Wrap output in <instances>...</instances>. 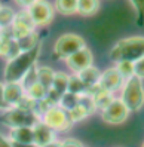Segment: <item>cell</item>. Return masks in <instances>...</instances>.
Returning <instances> with one entry per match:
<instances>
[{"instance_id": "obj_23", "label": "cell", "mask_w": 144, "mask_h": 147, "mask_svg": "<svg viewBox=\"0 0 144 147\" xmlns=\"http://www.w3.org/2000/svg\"><path fill=\"white\" fill-rule=\"evenodd\" d=\"M16 42H18V45H20L21 52H24V51H30L34 46H37L40 43V39L37 36V33L34 31V33H31V34H28V36H25V37L16 39Z\"/></svg>"}, {"instance_id": "obj_20", "label": "cell", "mask_w": 144, "mask_h": 147, "mask_svg": "<svg viewBox=\"0 0 144 147\" xmlns=\"http://www.w3.org/2000/svg\"><path fill=\"white\" fill-rule=\"evenodd\" d=\"M54 9L63 15L77 13V0H55Z\"/></svg>"}, {"instance_id": "obj_27", "label": "cell", "mask_w": 144, "mask_h": 147, "mask_svg": "<svg viewBox=\"0 0 144 147\" xmlns=\"http://www.w3.org/2000/svg\"><path fill=\"white\" fill-rule=\"evenodd\" d=\"M79 106H82L85 110H86L89 116H91L92 113H95V111H97V107H95L94 98H92L89 94H83V95H79Z\"/></svg>"}, {"instance_id": "obj_31", "label": "cell", "mask_w": 144, "mask_h": 147, "mask_svg": "<svg viewBox=\"0 0 144 147\" xmlns=\"http://www.w3.org/2000/svg\"><path fill=\"white\" fill-rule=\"evenodd\" d=\"M61 147H85L79 140H74V138H65L64 141H61Z\"/></svg>"}, {"instance_id": "obj_2", "label": "cell", "mask_w": 144, "mask_h": 147, "mask_svg": "<svg viewBox=\"0 0 144 147\" xmlns=\"http://www.w3.org/2000/svg\"><path fill=\"white\" fill-rule=\"evenodd\" d=\"M108 58L116 64L122 61L137 63L138 59L144 58V37L134 36L119 40L110 51Z\"/></svg>"}, {"instance_id": "obj_19", "label": "cell", "mask_w": 144, "mask_h": 147, "mask_svg": "<svg viewBox=\"0 0 144 147\" xmlns=\"http://www.w3.org/2000/svg\"><path fill=\"white\" fill-rule=\"evenodd\" d=\"M100 9L98 0H77V13L82 16H91Z\"/></svg>"}, {"instance_id": "obj_30", "label": "cell", "mask_w": 144, "mask_h": 147, "mask_svg": "<svg viewBox=\"0 0 144 147\" xmlns=\"http://www.w3.org/2000/svg\"><path fill=\"white\" fill-rule=\"evenodd\" d=\"M134 76L138 79H144V58L138 59L137 63H134Z\"/></svg>"}, {"instance_id": "obj_6", "label": "cell", "mask_w": 144, "mask_h": 147, "mask_svg": "<svg viewBox=\"0 0 144 147\" xmlns=\"http://www.w3.org/2000/svg\"><path fill=\"white\" fill-rule=\"evenodd\" d=\"M3 122L6 125H9L11 128H20V126L33 128L40 122V117L30 110H22L18 107H13V109L6 110V113L3 116Z\"/></svg>"}, {"instance_id": "obj_9", "label": "cell", "mask_w": 144, "mask_h": 147, "mask_svg": "<svg viewBox=\"0 0 144 147\" xmlns=\"http://www.w3.org/2000/svg\"><path fill=\"white\" fill-rule=\"evenodd\" d=\"M27 11L31 16L33 22L36 24V27L37 25L40 27V25H46L52 21L55 9L49 2H46V0H37V2L33 3Z\"/></svg>"}, {"instance_id": "obj_25", "label": "cell", "mask_w": 144, "mask_h": 147, "mask_svg": "<svg viewBox=\"0 0 144 147\" xmlns=\"http://www.w3.org/2000/svg\"><path fill=\"white\" fill-rule=\"evenodd\" d=\"M77 104H79V95L71 94V92H65V94L63 95V97H61L58 107L64 109L65 111H70L71 109H74Z\"/></svg>"}, {"instance_id": "obj_35", "label": "cell", "mask_w": 144, "mask_h": 147, "mask_svg": "<svg viewBox=\"0 0 144 147\" xmlns=\"http://www.w3.org/2000/svg\"><path fill=\"white\" fill-rule=\"evenodd\" d=\"M43 147H61V141H52V143H49Z\"/></svg>"}, {"instance_id": "obj_36", "label": "cell", "mask_w": 144, "mask_h": 147, "mask_svg": "<svg viewBox=\"0 0 144 147\" xmlns=\"http://www.w3.org/2000/svg\"><path fill=\"white\" fill-rule=\"evenodd\" d=\"M13 147H37L36 144H16V143H12Z\"/></svg>"}, {"instance_id": "obj_17", "label": "cell", "mask_w": 144, "mask_h": 147, "mask_svg": "<svg viewBox=\"0 0 144 147\" xmlns=\"http://www.w3.org/2000/svg\"><path fill=\"white\" fill-rule=\"evenodd\" d=\"M69 80H70V76L64 73V71H55L54 76V82H52V88L55 92H58L60 95H64L67 91H69Z\"/></svg>"}, {"instance_id": "obj_15", "label": "cell", "mask_w": 144, "mask_h": 147, "mask_svg": "<svg viewBox=\"0 0 144 147\" xmlns=\"http://www.w3.org/2000/svg\"><path fill=\"white\" fill-rule=\"evenodd\" d=\"M9 140L16 144H34L33 128H28V126L12 128L9 132Z\"/></svg>"}, {"instance_id": "obj_10", "label": "cell", "mask_w": 144, "mask_h": 147, "mask_svg": "<svg viewBox=\"0 0 144 147\" xmlns=\"http://www.w3.org/2000/svg\"><path fill=\"white\" fill-rule=\"evenodd\" d=\"M123 83H125V80L122 79L119 71L116 70V67H112V68H107V70L101 71L100 80H98V86L101 89H104L107 92H112V94L122 89Z\"/></svg>"}, {"instance_id": "obj_29", "label": "cell", "mask_w": 144, "mask_h": 147, "mask_svg": "<svg viewBox=\"0 0 144 147\" xmlns=\"http://www.w3.org/2000/svg\"><path fill=\"white\" fill-rule=\"evenodd\" d=\"M129 2L137 12V22L141 27L144 25V0H129Z\"/></svg>"}, {"instance_id": "obj_22", "label": "cell", "mask_w": 144, "mask_h": 147, "mask_svg": "<svg viewBox=\"0 0 144 147\" xmlns=\"http://www.w3.org/2000/svg\"><path fill=\"white\" fill-rule=\"evenodd\" d=\"M46 94H48V91L39 82L33 83L31 86H28V88L25 89V95H27L28 98H31L33 101H42V100H45L46 98Z\"/></svg>"}, {"instance_id": "obj_5", "label": "cell", "mask_w": 144, "mask_h": 147, "mask_svg": "<svg viewBox=\"0 0 144 147\" xmlns=\"http://www.w3.org/2000/svg\"><path fill=\"white\" fill-rule=\"evenodd\" d=\"M40 120L45 125H48L52 131H58V132H67L73 126V120L69 116V111H65L64 109L58 107V106L50 107L42 116Z\"/></svg>"}, {"instance_id": "obj_28", "label": "cell", "mask_w": 144, "mask_h": 147, "mask_svg": "<svg viewBox=\"0 0 144 147\" xmlns=\"http://www.w3.org/2000/svg\"><path fill=\"white\" fill-rule=\"evenodd\" d=\"M69 116H70V119L73 120V123H77V122H82L83 119H86L89 115H88V111L85 110L82 106H76L74 109H71L70 111H69Z\"/></svg>"}, {"instance_id": "obj_21", "label": "cell", "mask_w": 144, "mask_h": 147, "mask_svg": "<svg viewBox=\"0 0 144 147\" xmlns=\"http://www.w3.org/2000/svg\"><path fill=\"white\" fill-rule=\"evenodd\" d=\"M15 20V11L9 6L0 7V30H7Z\"/></svg>"}, {"instance_id": "obj_13", "label": "cell", "mask_w": 144, "mask_h": 147, "mask_svg": "<svg viewBox=\"0 0 144 147\" xmlns=\"http://www.w3.org/2000/svg\"><path fill=\"white\" fill-rule=\"evenodd\" d=\"M33 134H34V144L37 147H43L49 143L55 141V132L48 125H45L42 120L37 125L33 126Z\"/></svg>"}, {"instance_id": "obj_4", "label": "cell", "mask_w": 144, "mask_h": 147, "mask_svg": "<svg viewBox=\"0 0 144 147\" xmlns=\"http://www.w3.org/2000/svg\"><path fill=\"white\" fill-rule=\"evenodd\" d=\"M86 48L85 39L79 34H63L54 45V55L58 59H67L77 51Z\"/></svg>"}, {"instance_id": "obj_16", "label": "cell", "mask_w": 144, "mask_h": 147, "mask_svg": "<svg viewBox=\"0 0 144 147\" xmlns=\"http://www.w3.org/2000/svg\"><path fill=\"white\" fill-rule=\"evenodd\" d=\"M77 74L79 79L86 85V88L91 89V88H94L95 85H98V80H100V76H101V71L98 70L97 67L94 65H91L88 68H85V70L79 71V73H76Z\"/></svg>"}, {"instance_id": "obj_14", "label": "cell", "mask_w": 144, "mask_h": 147, "mask_svg": "<svg viewBox=\"0 0 144 147\" xmlns=\"http://www.w3.org/2000/svg\"><path fill=\"white\" fill-rule=\"evenodd\" d=\"M88 94L91 95L92 98H94V102H95V107L97 110H101L103 111L104 109H107L110 104H112V101L114 100L113 94L112 92H107L104 89H101L98 85H95L94 88H91L88 91Z\"/></svg>"}, {"instance_id": "obj_26", "label": "cell", "mask_w": 144, "mask_h": 147, "mask_svg": "<svg viewBox=\"0 0 144 147\" xmlns=\"http://www.w3.org/2000/svg\"><path fill=\"white\" fill-rule=\"evenodd\" d=\"M116 70L119 71V74L122 76L123 80H128L134 76V63L129 61H122L116 64Z\"/></svg>"}, {"instance_id": "obj_7", "label": "cell", "mask_w": 144, "mask_h": 147, "mask_svg": "<svg viewBox=\"0 0 144 147\" xmlns=\"http://www.w3.org/2000/svg\"><path fill=\"white\" fill-rule=\"evenodd\" d=\"M129 113L131 111L128 110V107L123 104V101L120 98L119 100L114 98L112 101V104L101 111V119H103L106 123H108V125H120V123H123L125 120L128 119Z\"/></svg>"}, {"instance_id": "obj_11", "label": "cell", "mask_w": 144, "mask_h": 147, "mask_svg": "<svg viewBox=\"0 0 144 147\" xmlns=\"http://www.w3.org/2000/svg\"><path fill=\"white\" fill-rule=\"evenodd\" d=\"M65 63H67V67L76 74V73H79V71L92 65V63H94V55H92V52L88 48H83V49L77 51L76 54H73L71 57L67 58Z\"/></svg>"}, {"instance_id": "obj_34", "label": "cell", "mask_w": 144, "mask_h": 147, "mask_svg": "<svg viewBox=\"0 0 144 147\" xmlns=\"http://www.w3.org/2000/svg\"><path fill=\"white\" fill-rule=\"evenodd\" d=\"M0 147H13V144H12L11 140H7L6 137H3L0 134Z\"/></svg>"}, {"instance_id": "obj_24", "label": "cell", "mask_w": 144, "mask_h": 147, "mask_svg": "<svg viewBox=\"0 0 144 147\" xmlns=\"http://www.w3.org/2000/svg\"><path fill=\"white\" fill-rule=\"evenodd\" d=\"M88 88L79 77L77 74H73L70 76V80H69V91L67 92H71V94H76V95H83V94H88Z\"/></svg>"}, {"instance_id": "obj_3", "label": "cell", "mask_w": 144, "mask_h": 147, "mask_svg": "<svg viewBox=\"0 0 144 147\" xmlns=\"http://www.w3.org/2000/svg\"><path fill=\"white\" fill-rule=\"evenodd\" d=\"M120 100L128 107L129 111H138L144 106V86L143 80L132 76L131 79L125 80L122 86V97Z\"/></svg>"}, {"instance_id": "obj_8", "label": "cell", "mask_w": 144, "mask_h": 147, "mask_svg": "<svg viewBox=\"0 0 144 147\" xmlns=\"http://www.w3.org/2000/svg\"><path fill=\"white\" fill-rule=\"evenodd\" d=\"M34 30H36V24L33 22L27 9L15 13V20L11 25V33H12L13 39L25 37V36H28V34L34 33Z\"/></svg>"}, {"instance_id": "obj_33", "label": "cell", "mask_w": 144, "mask_h": 147, "mask_svg": "<svg viewBox=\"0 0 144 147\" xmlns=\"http://www.w3.org/2000/svg\"><path fill=\"white\" fill-rule=\"evenodd\" d=\"M16 5H20L21 7H24V9H28V7L33 5V3H36L37 0H15Z\"/></svg>"}, {"instance_id": "obj_32", "label": "cell", "mask_w": 144, "mask_h": 147, "mask_svg": "<svg viewBox=\"0 0 144 147\" xmlns=\"http://www.w3.org/2000/svg\"><path fill=\"white\" fill-rule=\"evenodd\" d=\"M3 88H5V83L0 82V110H9V107L6 106L5 102V97H3Z\"/></svg>"}, {"instance_id": "obj_18", "label": "cell", "mask_w": 144, "mask_h": 147, "mask_svg": "<svg viewBox=\"0 0 144 147\" xmlns=\"http://www.w3.org/2000/svg\"><path fill=\"white\" fill-rule=\"evenodd\" d=\"M54 76H55V71L50 67L43 65V67H39L37 68V82L43 86L46 91H49L50 88H52Z\"/></svg>"}, {"instance_id": "obj_38", "label": "cell", "mask_w": 144, "mask_h": 147, "mask_svg": "<svg viewBox=\"0 0 144 147\" xmlns=\"http://www.w3.org/2000/svg\"><path fill=\"white\" fill-rule=\"evenodd\" d=\"M0 7H2V3H0Z\"/></svg>"}, {"instance_id": "obj_37", "label": "cell", "mask_w": 144, "mask_h": 147, "mask_svg": "<svg viewBox=\"0 0 144 147\" xmlns=\"http://www.w3.org/2000/svg\"><path fill=\"white\" fill-rule=\"evenodd\" d=\"M141 147H144V143H143V146H141Z\"/></svg>"}, {"instance_id": "obj_12", "label": "cell", "mask_w": 144, "mask_h": 147, "mask_svg": "<svg viewBox=\"0 0 144 147\" xmlns=\"http://www.w3.org/2000/svg\"><path fill=\"white\" fill-rule=\"evenodd\" d=\"M3 97H5L6 106L9 109H13L25 97V88L22 86L21 82H5Z\"/></svg>"}, {"instance_id": "obj_1", "label": "cell", "mask_w": 144, "mask_h": 147, "mask_svg": "<svg viewBox=\"0 0 144 147\" xmlns=\"http://www.w3.org/2000/svg\"><path fill=\"white\" fill-rule=\"evenodd\" d=\"M42 43L30 51H24L12 59H7L3 77L6 82H22V79L28 74L33 67H36V61L40 54Z\"/></svg>"}]
</instances>
